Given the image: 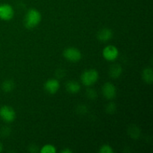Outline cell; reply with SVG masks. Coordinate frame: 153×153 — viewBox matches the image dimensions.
Listing matches in <instances>:
<instances>
[{"label":"cell","instance_id":"4fadbf2b","mask_svg":"<svg viewBox=\"0 0 153 153\" xmlns=\"http://www.w3.org/2000/svg\"><path fill=\"white\" fill-rule=\"evenodd\" d=\"M1 88L4 92H10L14 88V84L11 80H6L2 83Z\"/></svg>","mask_w":153,"mask_h":153},{"label":"cell","instance_id":"6da1fadb","mask_svg":"<svg viewBox=\"0 0 153 153\" xmlns=\"http://www.w3.org/2000/svg\"><path fill=\"white\" fill-rule=\"evenodd\" d=\"M41 20V14L36 9H30L25 17V25L27 28H35Z\"/></svg>","mask_w":153,"mask_h":153},{"label":"cell","instance_id":"7a4b0ae2","mask_svg":"<svg viewBox=\"0 0 153 153\" xmlns=\"http://www.w3.org/2000/svg\"><path fill=\"white\" fill-rule=\"evenodd\" d=\"M99 79L98 72L95 70H89L84 72L81 76L82 83L86 86H91L97 82Z\"/></svg>","mask_w":153,"mask_h":153},{"label":"cell","instance_id":"277c9868","mask_svg":"<svg viewBox=\"0 0 153 153\" xmlns=\"http://www.w3.org/2000/svg\"><path fill=\"white\" fill-rule=\"evenodd\" d=\"M64 56L68 61H72V62H76L82 58V53L76 48L71 47L64 50Z\"/></svg>","mask_w":153,"mask_h":153},{"label":"cell","instance_id":"2e32d148","mask_svg":"<svg viewBox=\"0 0 153 153\" xmlns=\"http://www.w3.org/2000/svg\"><path fill=\"white\" fill-rule=\"evenodd\" d=\"M61 152L62 153H71L72 151L69 149H64V150L61 151Z\"/></svg>","mask_w":153,"mask_h":153},{"label":"cell","instance_id":"30bf717a","mask_svg":"<svg viewBox=\"0 0 153 153\" xmlns=\"http://www.w3.org/2000/svg\"><path fill=\"white\" fill-rule=\"evenodd\" d=\"M80 85L75 81L68 82L66 85V89L69 93H71V94H77L80 91Z\"/></svg>","mask_w":153,"mask_h":153},{"label":"cell","instance_id":"e0dca14e","mask_svg":"<svg viewBox=\"0 0 153 153\" xmlns=\"http://www.w3.org/2000/svg\"><path fill=\"white\" fill-rule=\"evenodd\" d=\"M2 151V145H1V143H0V152Z\"/></svg>","mask_w":153,"mask_h":153},{"label":"cell","instance_id":"ba28073f","mask_svg":"<svg viewBox=\"0 0 153 153\" xmlns=\"http://www.w3.org/2000/svg\"><path fill=\"white\" fill-rule=\"evenodd\" d=\"M45 90L51 94H54L58 91L60 88V84L56 79H49L46 81L44 85Z\"/></svg>","mask_w":153,"mask_h":153},{"label":"cell","instance_id":"5bb4252c","mask_svg":"<svg viewBox=\"0 0 153 153\" xmlns=\"http://www.w3.org/2000/svg\"><path fill=\"white\" fill-rule=\"evenodd\" d=\"M40 152L42 153H55L56 150H55V146L50 144H47L43 146Z\"/></svg>","mask_w":153,"mask_h":153},{"label":"cell","instance_id":"7c38bea8","mask_svg":"<svg viewBox=\"0 0 153 153\" xmlns=\"http://www.w3.org/2000/svg\"><path fill=\"white\" fill-rule=\"evenodd\" d=\"M143 79L146 83L152 84L153 81V73L152 68H146L143 70Z\"/></svg>","mask_w":153,"mask_h":153},{"label":"cell","instance_id":"5b68a950","mask_svg":"<svg viewBox=\"0 0 153 153\" xmlns=\"http://www.w3.org/2000/svg\"><path fill=\"white\" fill-rule=\"evenodd\" d=\"M13 16V9L10 4H0V19L2 20H10Z\"/></svg>","mask_w":153,"mask_h":153},{"label":"cell","instance_id":"52a82bcc","mask_svg":"<svg viewBox=\"0 0 153 153\" xmlns=\"http://www.w3.org/2000/svg\"><path fill=\"white\" fill-rule=\"evenodd\" d=\"M102 94L108 100H113L116 97V88L114 85L109 82L105 84L102 87Z\"/></svg>","mask_w":153,"mask_h":153},{"label":"cell","instance_id":"8fae6325","mask_svg":"<svg viewBox=\"0 0 153 153\" xmlns=\"http://www.w3.org/2000/svg\"><path fill=\"white\" fill-rule=\"evenodd\" d=\"M109 73H110V76L112 78H117L119 77L122 73V67L118 64H114L111 67L110 70H109Z\"/></svg>","mask_w":153,"mask_h":153},{"label":"cell","instance_id":"8992f818","mask_svg":"<svg viewBox=\"0 0 153 153\" xmlns=\"http://www.w3.org/2000/svg\"><path fill=\"white\" fill-rule=\"evenodd\" d=\"M103 56L108 61H114L118 56V49L114 46H108L103 49Z\"/></svg>","mask_w":153,"mask_h":153},{"label":"cell","instance_id":"9a60e30c","mask_svg":"<svg viewBox=\"0 0 153 153\" xmlns=\"http://www.w3.org/2000/svg\"><path fill=\"white\" fill-rule=\"evenodd\" d=\"M100 152L101 153H113V149L109 145H103L100 149Z\"/></svg>","mask_w":153,"mask_h":153},{"label":"cell","instance_id":"3957f363","mask_svg":"<svg viewBox=\"0 0 153 153\" xmlns=\"http://www.w3.org/2000/svg\"><path fill=\"white\" fill-rule=\"evenodd\" d=\"M0 117L5 122L10 123L15 119L16 114L12 108L4 105L0 108Z\"/></svg>","mask_w":153,"mask_h":153},{"label":"cell","instance_id":"9c48e42d","mask_svg":"<svg viewBox=\"0 0 153 153\" xmlns=\"http://www.w3.org/2000/svg\"><path fill=\"white\" fill-rule=\"evenodd\" d=\"M112 35H113V34H112V31L110 29L104 28V29H102L101 31H99L97 37H98V39L100 41L105 42L110 40L112 37Z\"/></svg>","mask_w":153,"mask_h":153}]
</instances>
